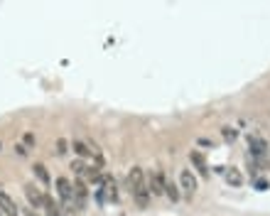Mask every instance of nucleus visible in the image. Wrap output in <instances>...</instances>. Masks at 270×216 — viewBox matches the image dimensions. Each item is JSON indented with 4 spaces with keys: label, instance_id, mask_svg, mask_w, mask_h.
I'll list each match as a JSON object with an SVG mask.
<instances>
[{
    "label": "nucleus",
    "instance_id": "nucleus-1",
    "mask_svg": "<svg viewBox=\"0 0 270 216\" xmlns=\"http://www.w3.org/2000/svg\"><path fill=\"white\" fill-rule=\"evenodd\" d=\"M128 185H130V194L135 197L138 207L145 209L148 202H150V189H148V185H145V175H143L140 167H133V170H130V175H128Z\"/></svg>",
    "mask_w": 270,
    "mask_h": 216
},
{
    "label": "nucleus",
    "instance_id": "nucleus-2",
    "mask_svg": "<svg viewBox=\"0 0 270 216\" xmlns=\"http://www.w3.org/2000/svg\"><path fill=\"white\" fill-rule=\"evenodd\" d=\"M165 187H167L165 175H162L160 170L150 172V177H148V189H150V194H152V197H160V194H165Z\"/></svg>",
    "mask_w": 270,
    "mask_h": 216
},
{
    "label": "nucleus",
    "instance_id": "nucleus-3",
    "mask_svg": "<svg viewBox=\"0 0 270 216\" xmlns=\"http://www.w3.org/2000/svg\"><path fill=\"white\" fill-rule=\"evenodd\" d=\"M57 194L61 197L64 207H66V204H74V187H71V182H69L66 177H59V180H57Z\"/></svg>",
    "mask_w": 270,
    "mask_h": 216
},
{
    "label": "nucleus",
    "instance_id": "nucleus-4",
    "mask_svg": "<svg viewBox=\"0 0 270 216\" xmlns=\"http://www.w3.org/2000/svg\"><path fill=\"white\" fill-rule=\"evenodd\" d=\"M25 194H27L30 207H34V209H44V194H42L34 185H27V187H25Z\"/></svg>",
    "mask_w": 270,
    "mask_h": 216
},
{
    "label": "nucleus",
    "instance_id": "nucleus-5",
    "mask_svg": "<svg viewBox=\"0 0 270 216\" xmlns=\"http://www.w3.org/2000/svg\"><path fill=\"white\" fill-rule=\"evenodd\" d=\"M86 197H89L86 182H84V180H76V185H74V207H76V209H84Z\"/></svg>",
    "mask_w": 270,
    "mask_h": 216
},
{
    "label": "nucleus",
    "instance_id": "nucleus-6",
    "mask_svg": "<svg viewBox=\"0 0 270 216\" xmlns=\"http://www.w3.org/2000/svg\"><path fill=\"white\" fill-rule=\"evenodd\" d=\"M180 187L187 192V197H192L194 189H197V177H194L189 170H182V175H180Z\"/></svg>",
    "mask_w": 270,
    "mask_h": 216
},
{
    "label": "nucleus",
    "instance_id": "nucleus-7",
    "mask_svg": "<svg viewBox=\"0 0 270 216\" xmlns=\"http://www.w3.org/2000/svg\"><path fill=\"white\" fill-rule=\"evenodd\" d=\"M0 212L5 216H17V204H15V199L10 197V194H5V192H0Z\"/></svg>",
    "mask_w": 270,
    "mask_h": 216
},
{
    "label": "nucleus",
    "instance_id": "nucleus-8",
    "mask_svg": "<svg viewBox=\"0 0 270 216\" xmlns=\"http://www.w3.org/2000/svg\"><path fill=\"white\" fill-rule=\"evenodd\" d=\"M189 160L197 165V170H199L202 175H209V167H207V160H204V155H202V153L192 150V153H189Z\"/></svg>",
    "mask_w": 270,
    "mask_h": 216
},
{
    "label": "nucleus",
    "instance_id": "nucleus-9",
    "mask_svg": "<svg viewBox=\"0 0 270 216\" xmlns=\"http://www.w3.org/2000/svg\"><path fill=\"white\" fill-rule=\"evenodd\" d=\"M44 214L47 216H61V207H59L49 194H44Z\"/></svg>",
    "mask_w": 270,
    "mask_h": 216
},
{
    "label": "nucleus",
    "instance_id": "nucleus-10",
    "mask_svg": "<svg viewBox=\"0 0 270 216\" xmlns=\"http://www.w3.org/2000/svg\"><path fill=\"white\" fill-rule=\"evenodd\" d=\"M32 172H34V177H37L44 187H49V172H47V167H44L42 162H37V165L32 167Z\"/></svg>",
    "mask_w": 270,
    "mask_h": 216
},
{
    "label": "nucleus",
    "instance_id": "nucleus-11",
    "mask_svg": "<svg viewBox=\"0 0 270 216\" xmlns=\"http://www.w3.org/2000/svg\"><path fill=\"white\" fill-rule=\"evenodd\" d=\"M86 180L89 182H103V175H101V165H91V167H86Z\"/></svg>",
    "mask_w": 270,
    "mask_h": 216
},
{
    "label": "nucleus",
    "instance_id": "nucleus-12",
    "mask_svg": "<svg viewBox=\"0 0 270 216\" xmlns=\"http://www.w3.org/2000/svg\"><path fill=\"white\" fill-rule=\"evenodd\" d=\"M71 150H74L79 157H89V155H91V145H86V143H81V140H74V143H71Z\"/></svg>",
    "mask_w": 270,
    "mask_h": 216
},
{
    "label": "nucleus",
    "instance_id": "nucleus-13",
    "mask_svg": "<svg viewBox=\"0 0 270 216\" xmlns=\"http://www.w3.org/2000/svg\"><path fill=\"white\" fill-rule=\"evenodd\" d=\"M165 194H167L172 202H180V189H177L175 185H170V182H167V187H165Z\"/></svg>",
    "mask_w": 270,
    "mask_h": 216
},
{
    "label": "nucleus",
    "instance_id": "nucleus-14",
    "mask_svg": "<svg viewBox=\"0 0 270 216\" xmlns=\"http://www.w3.org/2000/svg\"><path fill=\"white\" fill-rule=\"evenodd\" d=\"M226 182L234 185V187H239V185H241V175H239L236 170H231V172H226Z\"/></svg>",
    "mask_w": 270,
    "mask_h": 216
},
{
    "label": "nucleus",
    "instance_id": "nucleus-15",
    "mask_svg": "<svg viewBox=\"0 0 270 216\" xmlns=\"http://www.w3.org/2000/svg\"><path fill=\"white\" fill-rule=\"evenodd\" d=\"M66 153H69V143H66L64 138H59V140H57V155L61 157V155H66Z\"/></svg>",
    "mask_w": 270,
    "mask_h": 216
},
{
    "label": "nucleus",
    "instance_id": "nucleus-16",
    "mask_svg": "<svg viewBox=\"0 0 270 216\" xmlns=\"http://www.w3.org/2000/svg\"><path fill=\"white\" fill-rule=\"evenodd\" d=\"M71 170H74L76 175H84V172H86V165H84L81 160H76V162H71Z\"/></svg>",
    "mask_w": 270,
    "mask_h": 216
},
{
    "label": "nucleus",
    "instance_id": "nucleus-17",
    "mask_svg": "<svg viewBox=\"0 0 270 216\" xmlns=\"http://www.w3.org/2000/svg\"><path fill=\"white\" fill-rule=\"evenodd\" d=\"M224 138H226V140H234V138H236V130H234V128H224Z\"/></svg>",
    "mask_w": 270,
    "mask_h": 216
},
{
    "label": "nucleus",
    "instance_id": "nucleus-18",
    "mask_svg": "<svg viewBox=\"0 0 270 216\" xmlns=\"http://www.w3.org/2000/svg\"><path fill=\"white\" fill-rule=\"evenodd\" d=\"M25 145H27V148H32V145H34V135H32V133H27V135H25Z\"/></svg>",
    "mask_w": 270,
    "mask_h": 216
},
{
    "label": "nucleus",
    "instance_id": "nucleus-19",
    "mask_svg": "<svg viewBox=\"0 0 270 216\" xmlns=\"http://www.w3.org/2000/svg\"><path fill=\"white\" fill-rule=\"evenodd\" d=\"M15 153H17L20 157H25V155H27V148H25V145H15Z\"/></svg>",
    "mask_w": 270,
    "mask_h": 216
},
{
    "label": "nucleus",
    "instance_id": "nucleus-20",
    "mask_svg": "<svg viewBox=\"0 0 270 216\" xmlns=\"http://www.w3.org/2000/svg\"><path fill=\"white\" fill-rule=\"evenodd\" d=\"M27 216H39V214H34V212H32V209H27Z\"/></svg>",
    "mask_w": 270,
    "mask_h": 216
},
{
    "label": "nucleus",
    "instance_id": "nucleus-21",
    "mask_svg": "<svg viewBox=\"0 0 270 216\" xmlns=\"http://www.w3.org/2000/svg\"><path fill=\"white\" fill-rule=\"evenodd\" d=\"M0 216H2V212H0Z\"/></svg>",
    "mask_w": 270,
    "mask_h": 216
}]
</instances>
